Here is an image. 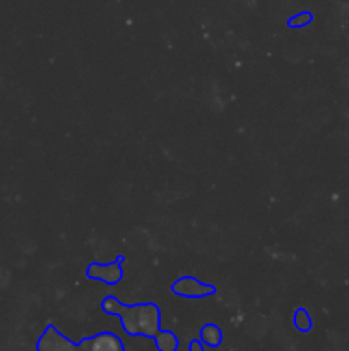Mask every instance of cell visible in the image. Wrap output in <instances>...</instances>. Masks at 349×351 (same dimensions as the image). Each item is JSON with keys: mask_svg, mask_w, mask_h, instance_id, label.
Returning a JSON list of instances; mask_svg holds the SVG:
<instances>
[{"mask_svg": "<svg viewBox=\"0 0 349 351\" xmlns=\"http://www.w3.org/2000/svg\"><path fill=\"white\" fill-rule=\"evenodd\" d=\"M201 339L205 346L209 348H219L222 343V331L219 326L216 324H205L201 329Z\"/></svg>", "mask_w": 349, "mask_h": 351, "instance_id": "cell-6", "label": "cell"}, {"mask_svg": "<svg viewBox=\"0 0 349 351\" xmlns=\"http://www.w3.org/2000/svg\"><path fill=\"white\" fill-rule=\"evenodd\" d=\"M311 19H313V16H311L310 12L294 14V16L289 17V21H287V26L293 27V29H300V27L308 26V24L311 23Z\"/></svg>", "mask_w": 349, "mask_h": 351, "instance_id": "cell-10", "label": "cell"}, {"mask_svg": "<svg viewBox=\"0 0 349 351\" xmlns=\"http://www.w3.org/2000/svg\"><path fill=\"white\" fill-rule=\"evenodd\" d=\"M171 293L181 298H205L216 293L214 285L202 283L194 276H180L171 285Z\"/></svg>", "mask_w": 349, "mask_h": 351, "instance_id": "cell-3", "label": "cell"}, {"mask_svg": "<svg viewBox=\"0 0 349 351\" xmlns=\"http://www.w3.org/2000/svg\"><path fill=\"white\" fill-rule=\"evenodd\" d=\"M123 305H125V304H122L118 298L106 297V298H103V302H101V311L105 312V314L115 315V317H118L120 312H122V308H123Z\"/></svg>", "mask_w": 349, "mask_h": 351, "instance_id": "cell-9", "label": "cell"}, {"mask_svg": "<svg viewBox=\"0 0 349 351\" xmlns=\"http://www.w3.org/2000/svg\"><path fill=\"white\" fill-rule=\"evenodd\" d=\"M293 326L298 329L300 332H308L311 331L313 328V322H311L310 314H308L307 308L298 307L293 314Z\"/></svg>", "mask_w": 349, "mask_h": 351, "instance_id": "cell-8", "label": "cell"}, {"mask_svg": "<svg viewBox=\"0 0 349 351\" xmlns=\"http://www.w3.org/2000/svg\"><path fill=\"white\" fill-rule=\"evenodd\" d=\"M153 339L157 351H177L180 346V339L171 331H161L159 329V332Z\"/></svg>", "mask_w": 349, "mask_h": 351, "instance_id": "cell-7", "label": "cell"}, {"mask_svg": "<svg viewBox=\"0 0 349 351\" xmlns=\"http://www.w3.org/2000/svg\"><path fill=\"white\" fill-rule=\"evenodd\" d=\"M86 276L92 281L109 285V287L120 283L123 280V257H118V259L106 264L91 263L86 269Z\"/></svg>", "mask_w": 349, "mask_h": 351, "instance_id": "cell-2", "label": "cell"}, {"mask_svg": "<svg viewBox=\"0 0 349 351\" xmlns=\"http://www.w3.org/2000/svg\"><path fill=\"white\" fill-rule=\"evenodd\" d=\"M82 346L86 351H125L123 341L113 332H98L91 338L82 339Z\"/></svg>", "mask_w": 349, "mask_h": 351, "instance_id": "cell-5", "label": "cell"}, {"mask_svg": "<svg viewBox=\"0 0 349 351\" xmlns=\"http://www.w3.org/2000/svg\"><path fill=\"white\" fill-rule=\"evenodd\" d=\"M38 351H86L82 343L75 345L70 339L65 338L55 326H47L41 338L38 339Z\"/></svg>", "mask_w": 349, "mask_h": 351, "instance_id": "cell-4", "label": "cell"}, {"mask_svg": "<svg viewBox=\"0 0 349 351\" xmlns=\"http://www.w3.org/2000/svg\"><path fill=\"white\" fill-rule=\"evenodd\" d=\"M188 350H190V351H205L204 350V343H202L201 339H194V341L188 345Z\"/></svg>", "mask_w": 349, "mask_h": 351, "instance_id": "cell-11", "label": "cell"}, {"mask_svg": "<svg viewBox=\"0 0 349 351\" xmlns=\"http://www.w3.org/2000/svg\"><path fill=\"white\" fill-rule=\"evenodd\" d=\"M118 317L123 331L132 338H154L161 329V312L156 304L123 305Z\"/></svg>", "mask_w": 349, "mask_h": 351, "instance_id": "cell-1", "label": "cell"}]
</instances>
